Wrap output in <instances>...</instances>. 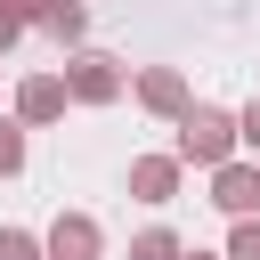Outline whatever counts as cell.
<instances>
[{
    "mask_svg": "<svg viewBox=\"0 0 260 260\" xmlns=\"http://www.w3.org/2000/svg\"><path fill=\"white\" fill-rule=\"evenodd\" d=\"M179 162H203V171H219V162H236V114L228 106H187L179 114V146H171Z\"/></svg>",
    "mask_w": 260,
    "mask_h": 260,
    "instance_id": "obj_1",
    "label": "cell"
},
{
    "mask_svg": "<svg viewBox=\"0 0 260 260\" xmlns=\"http://www.w3.org/2000/svg\"><path fill=\"white\" fill-rule=\"evenodd\" d=\"M65 89H73V106H114V98L130 89V73H122V57H106V49H73V57H65Z\"/></svg>",
    "mask_w": 260,
    "mask_h": 260,
    "instance_id": "obj_2",
    "label": "cell"
},
{
    "mask_svg": "<svg viewBox=\"0 0 260 260\" xmlns=\"http://www.w3.org/2000/svg\"><path fill=\"white\" fill-rule=\"evenodd\" d=\"M73 106V89H65V73H24L16 81V122L24 130H41V122H57Z\"/></svg>",
    "mask_w": 260,
    "mask_h": 260,
    "instance_id": "obj_3",
    "label": "cell"
},
{
    "mask_svg": "<svg viewBox=\"0 0 260 260\" xmlns=\"http://www.w3.org/2000/svg\"><path fill=\"white\" fill-rule=\"evenodd\" d=\"M41 244H49V260H98V252H106V228H98L89 211H57Z\"/></svg>",
    "mask_w": 260,
    "mask_h": 260,
    "instance_id": "obj_4",
    "label": "cell"
},
{
    "mask_svg": "<svg viewBox=\"0 0 260 260\" xmlns=\"http://www.w3.org/2000/svg\"><path fill=\"white\" fill-rule=\"evenodd\" d=\"M211 203H219L228 219H252V211H260V162H219V171H211Z\"/></svg>",
    "mask_w": 260,
    "mask_h": 260,
    "instance_id": "obj_5",
    "label": "cell"
},
{
    "mask_svg": "<svg viewBox=\"0 0 260 260\" xmlns=\"http://www.w3.org/2000/svg\"><path fill=\"white\" fill-rule=\"evenodd\" d=\"M138 106L162 114V122H179V114L195 106V98H187V73H179V65H146V73H138Z\"/></svg>",
    "mask_w": 260,
    "mask_h": 260,
    "instance_id": "obj_6",
    "label": "cell"
},
{
    "mask_svg": "<svg viewBox=\"0 0 260 260\" xmlns=\"http://www.w3.org/2000/svg\"><path fill=\"white\" fill-rule=\"evenodd\" d=\"M179 171H187L179 154H138V162H130V195H138V203H171V195H179Z\"/></svg>",
    "mask_w": 260,
    "mask_h": 260,
    "instance_id": "obj_7",
    "label": "cell"
},
{
    "mask_svg": "<svg viewBox=\"0 0 260 260\" xmlns=\"http://www.w3.org/2000/svg\"><path fill=\"white\" fill-rule=\"evenodd\" d=\"M49 41H65V49H81V32H89V8L81 0H41V16H32Z\"/></svg>",
    "mask_w": 260,
    "mask_h": 260,
    "instance_id": "obj_8",
    "label": "cell"
},
{
    "mask_svg": "<svg viewBox=\"0 0 260 260\" xmlns=\"http://www.w3.org/2000/svg\"><path fill=\"white\" fill-rule=\"evenodd\" d=\"M130 260H187V244L171 228H146V236H130Z\"/></svg>",
    "mask_w": 260,
    "mask_h": 260,
    "instance_id": "obj_9",
    "label": "cell"
},
{
    "mask_svg": "<svg viewBox=\"0 0 260 260\" xmlns=\"http://www.w3.org/2000/svg\"><path fill=\"white\" fill-rule=\"evenodd\" d=\"M0 260H49V244L32 228H0Z\"/></svg>",
    "mask_w": 260,
    "mask_h": 260,
    "instance_id": "obj_10",
    "label": "cell"
},
{
    "mask_svg": "<svg viewBox=\"0 0 260 260\" xmlns=\"http://www.w3.org/2000/svg\"><path fill=\"white\" fill-rule=\"evenodd\" d=\"M16 171H24V122L8 114L0 122V179H16Z\"/></svg>",
    "mask_w": 260,
    "mask_h": 260,
    "instance_id": "obj_11",
    "label": "cell"
},
{
    "mask_svg": "<svg viewBox=\"0 0 260 260\" xmlns=\"http://www.w3.org/2000/svg\"><path fill=\"white\" fill-rule=\"evenodd\" d=\"M228 260H260V211H252V219H236V236H228Z\"/></svg>",
    "mask_w": 260,
    "mask_h": 260,
    "instance_id": "obj_12",
    "label": "cell"
},
{
    "mask_svg": "<svg viewBox=\"0 0 260 260\" xmlns=\"http://www.w3.org/2000/svg\"><path fill=\"white\" fill-rule=\"evenodd\" d=\"M236 146H252V162H260V98L236 114Z\"/></svg>",
    "mask_w": 260,
    "mask_h": 260,
    "instance_id": "obj_13",
    "label": "cell"
},
{
    "mask_svg": "<svg viewBox=\"0 0 260 260\" xmlns=\"http://www.w3.org/2000/svg\"><path fill=\"white\" fill-rule=\"evenodd\" d=\"M16 41H24V16H16V8H0V57H8Z\"/></svg>",
    "mask_w": 260,
    "mask_h": 260,
    "instance_id": "obj_14",
    "label": "cell"
},
{
    "mask_svg": "<svg viewBox=\"0 0 260 260\" xmlns=\"http://www.w3.org/2000/svg\"><path fill=\"white\" fill-rule=\"evenodd\" d=\"M0 8H16V16H24V24H32V16H41V0H0Z\"/></svg>",
    "mask_w": 260,
    "mask_h": 260,
    "instance_id": "obj_15",
    "label": "cell"
},
{
    "mask_svg": "<svg viewBox=\"0 0 260 260\" xmlns=\"http://www.w3.org/2000/svg\"><path fill=\"white\" fill-rule=\"evenodd\" d=\"M187 260H228V252H187Z\"/></svg>",
    "mask_w": 260,
    "mask_h": 260,
    "instance_id": "obj_16",
    "label": "cell"
}]
</instances>
